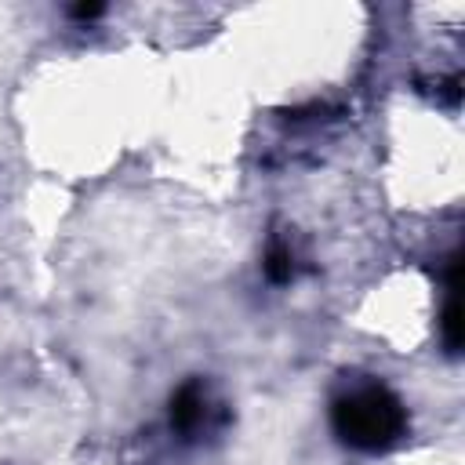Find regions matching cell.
<instances>
[{"mask_svg": "<svg viewBox=\"0 0 465 465\" xmlns=\"http://www.w3.org/2000/svg\"><path fill=\"white\" fill-rule=\"evenodd\" d=\"M291 272H294L291 251H287L283 243H276V247L265 254V276H269L272 283H287V280H291Z\"/></svg>", "mask_w": 465, "mask_h": 465, "instance_id": "cell-3", "label": "cell"}, {"mask_svg": "<svg viewBox=\"0 0 465 465\" xmlns=\"http://www.w3.org/2000/svg\"><path fill=\"white\" fill-rule=\"evenodd\" d=\"M73 15L76 18H94V15H102V7L98 4H80V7H73Z\"/></svg>", "mask_w": 465, "mask_h": 465, "instance_id": "cell-4", "label": "cell"}, {"mask_svg": "<svg viewBox=\"0 0 465 465\" xmlns=\"http://www.w3.org/2000/svg\"><path fill=\"white\" fill-rule=\"evenodd\" d=\"M203 414H207V400H203L200 385H196V381L182 385V389L174 392V400H171V425H174L178 432H196L200 421H203Z\"/></svg>", "mask_w": 465, "mask_h": 465, "instance_id": "cell-2", "label": "cell"}, {"mask_svg": "<svg viewBox=\"0 0 465 465\" xmlns=\"http://www.w3.org/2000/svg\"><path fill=\"white\" fill-rule=\"evenodd\" d=\"M331 425L356 450H385L407 432V411L389 389L360 385L334 400Z\"/></svg>", "mask_w": 465, "mask_h": 465, "instance_id": "cell-1", "label": "cell"}]
</instances>
